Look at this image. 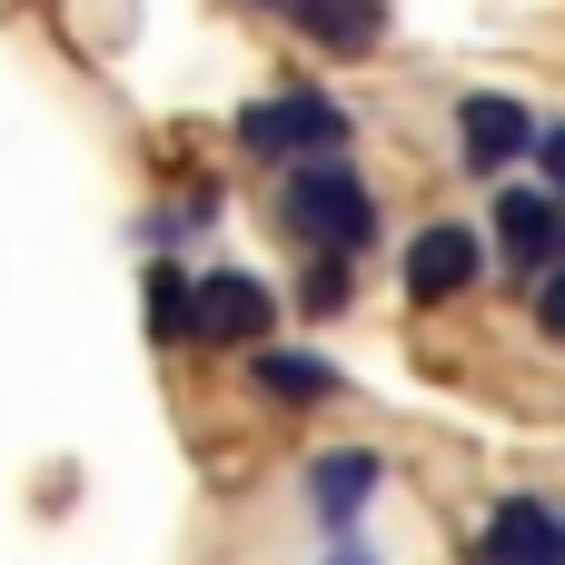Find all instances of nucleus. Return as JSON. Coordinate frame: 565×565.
Returning a JSON list of instances; mask_svg holds the SVG:
<instances>
[{"label":"nucleus","mask_w":565,"mask_h":565,"mask_svg":"<svg viewBox=\"0 0 565 565\" xmlns=\"http://www.w3.org/2000/svg\"><path fill=\"white\" fill-rule=\"evenodd\" d=\"M268 288L248 268H209L199 278V348H268Z\"/></svg>","instance_id":"7ed1b4c3"},{"label":"nucleus","mask_w":565,"mask_h":565,"mask_svg":"<svg viewBox=\"0 0 565 565\" xmlns=\"http://www.w3.org/2000/svg\"><path fill=\"white\" fill-rule=\"evenodd\" d=\"M497 238H507V258H516V268H556V258H565V218H556V199H536V189H507V199H497Z\"/></svg>","instance_id":"0eeeda50"},{"label":"nucleus","mask_w":565,"mask_h":565,"mask_svg":"<svg viewBox=\"0 0 565 565\" xmlns=\"http://www.w3.org/2000/svg\"><path fill=\"white\" fill-rule=\"evenodd\" d=\"M288 218H298V238H308V248L348 258V248H367L377 199H367V179L328 149V159H298V179H288Z\"/></svg>","instance_id":"f257e3e1"},{"label":"nucleus","mask_w":565,"mask_h":565,"mask_svg":"<svg viewBox=\"0 0 565 565\" xmlns=\"http://www.w3.org/2000/svg\"><path fill=\"white\" fill-rule=\"evenodd\" d=\"M487 565H565V526L536 497H507V507L487 516Z\"/></svg>","instance_id":"423d86ee"},{"label":"nucleus","mask_w":565,"mask_h":565,"mask_svg":"<svg viewBox=\"0 0 565 565\" xmlns=\"http://www.w3.org/2000/svg\"><path fill=\"white\" fill-rule=\"evenodd\" d=\"M536 328L565 338V258H556V268H536Z\"/></svg>","instance_id":"9b49d317"},{"label":"nucleus","mask_w":565,"mask_h":565,"mask_svg":"<svg viewBox=\"0 0 565 565\" xmlns=\"http://www.w3.org/2000/svg\"><path fill=\"white\" fill-rule=\"evenodd\" d=\"M536 169H546V189H565V129H536Z\"/></svg>","instance_id":"f8f14e48"},{"label":"nucleus","mask_w":565,"mask_h":565,"mask_svg":"<svg viewBox=\"0 0 565 565\" xmlns=\"http://www.w3.org/2000/svg\"><path fill=\"white\" fill-rule=\"evenodd\" d=\"M328 565H367V556H358V546H338V556H328Z\"/></svg>","instance_id":"ddd939ff"},{"label":"nucleus","mask_w":565,"mask_h":565,"mask_svg":"<svg viewBox=\"0 0 565 565\" xmlns=\"http://www.w3.org/2000/svg\"><path fill=\"white\" fill-rule=\"evenodd\" d=\"M288 20H308L338 60H358V50H377V0H278Z\"/></svg>","instance_id":"1a4fd4ad"},{"label":"nucleus","mask_w":565,"mask_h":565,"mask_svg":"<svg viewBox=\"0 0 565 565\" xmlns=\"http://www.w3.org/2000/svg\"><path fill=\"white\" fill-rule=\"evenodd\" d=\"M477 268H487V238L477 228H457V218H437V228H417L407 238V298H457V288H477Z\"/></svg>","instance_id":"20e7f679"},{"label":"nucleus","mask_w":565,"mask_h":565,"mask_svg":"<svg viewBox=\"0 0 565 565\" xmlns=\"http://www.w3.org/2000/svg\"><path fill=\"white\" fill-rule=\"evenodd\" d=\"M457 139H467V159H477V169H507V159H526V149H536V119H526L507 89H467V99H457Z\"/></svg>","instance_id":"39448f33"},{"label":"nucleus","mask_w":565,"mask_h":565,"mask_svg":"<svg viewBox=\"0 0 565 565\" xmlns=\"http://www.w3.org/2000/svg\"><path fill=\"white\" fill-rule=\"evenodd\" d=\"M248 367H258L268 397H298V407L338 387V367H328V358H298V348H248Z\"/></svg>","instance_id":"9d476101"},{"label":"nucleus","mask_w":565,"mask_h":565,"mask_svg":"<svg viewBox=\"0 0 565 565\" xmlns=\"http://www.w3.org/2000/svg\"><path fill=\"white\" fill-rule=\"evenodd\" d=\"M238 139H248L258 159H328V149L348 139V109H338L328 89H288V99H258V109L238 119Z\"/></svg>","instance_id":"f03ea898"},{"label":"nucleus","mask_w":565,"mask_h":565,"mask_svg":"<svg viewBox=\"0 0 565 565\" xmlns=\"http://www.w3.org/2000/svg\"><path fill=\"white\" fill-rule=\"evenodd\" d=\"M367 497H377V457L338 447V457H318V467H308V507H318V516H328L338 536L358 526V507H367Z\"/></svg>","instance_id":"6e6552de"}]
</instances>
